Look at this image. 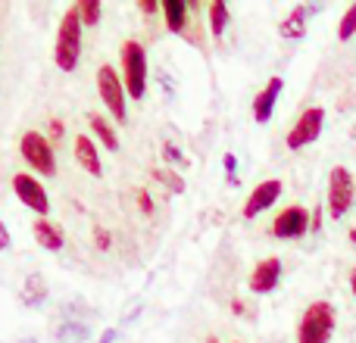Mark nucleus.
<instances>
[{
    "label": "nucleus",
    "instance_id": "6ab92c4d",
    "mask_svg": "<svg viewBox=\"0 0 356 343\" xmlns=\"http://www.w3.org/2000/svg\"><path fill=\"white\" fill-rule=\"evenodd\" d=\"M88 337H91V328L81 319H66L56 325V340L60 343H85Z\"/></svg>",
    "mask_w": 356,
    "mask_h": 343
},
{
    "label": "nucleus",
    "instance_id": "2eb2a0df",
    "mask_svg": "<svg viewBox=\"0 0 356 343\" xmlns=\"http://www.w3.org/2000/svg\"><path fill=\"white\" fill-rule=\"evenodd\" d=\"M50 296V287H47V278L41 271H31L29 278L22 281V303L29 309H41Z\"/></svg>",
    "mask_w": 356,
    "mask_h": 343
},
{
    "label": "nucleus",
    "instance_id": "9d476101",
    "mask_svg": "<svg viewBox=\"0 0 356 343\" xmlns=\"http://www.w3.org/2000/svg\"><path fill=\"white\" fill-rule=\"evenodd\" d=\"M309 231V212L303 206H284L272 221V234L278 240H297Z\"/></svg>",
    "mask_w": 356,
    "mask_h": 343
},
{
    "label": "nucleus",
    "instance_id": "7c9ffc66",
    "mask_svg": "<svg viewBox=\"0 0 356 343\" xmlns=\"http://www.w3.org/2000/svg\"><path fill=\"white\" fill-rule=\"evenodd\" d=\"M50 137H54V141H60V137H63V122H60V119H54V122H50Z\"/></svg>",
    "mask_w": 356,
    "mask_h": 343
},
{
    "label": "nucleus",
    "instance_id": "c85d7f7f",
    "mask_svg": "<svg viewBox=\"0 0 356 343\" xmlns=\"http://www.w3.org/2000/svg\"><path fill=\"white\" fill-rule=\"evenodd\" d=\"M116 340H119V328H106L97 343H116Z\"/></svg>",
    "mask_w": 356,
    "mask_h": 343
},
{
    "label": "nucleus",
    "instance_id": "f03ea898",
    "mask_svg": "<svg viewBox=\"0 0 356 343\" xmlns=\"http://www.w3.org/2000/svg\"><path fill=\"white\" fill-rule=\"evenodd\" d=\"M338 325V312L328 300H316L303 309L297 325V343H328Z\"/></svg>",
    "mask_w": 356,
    "mask_h": 343
},
{
    "label": "nucleus",
    "instance_id": "4be33fe9",
    "mask_svg": "<svg viewBox=\"0 0 356 343\" xmlns=\"http://www.w3.org/2000/svg\"><path fill=\"white\" fill-rule=\"evenodd\" d=\"M100 12H104L100 0H81V3H79L81 25H97V22H100Z\"/></svg>",
    "mask_w": 356,
    "mask_h": 343
},
{
    "label": "nucleus",
    "instance_id": "cd10ccee",
    "mask_svg": "<svg viewBox=\"0 0 356 343\" xmlns=\"http://www.w3.org/2000/svg\"><path fill=\"white\" fill-rule=\"evenodd\" d=\"M138 10H141L144 16H154V12L160 10V3H156V0H138Z\"/></svg>",
    "mask_w": 356,
    "mask_h": 343
},
{
    "label": "nucleus",
    "instance_id": "2f4dec72",
    "mask_svg": "<svg viewBox=\"0 0 356 343\" xmlns=\"http://www.w3.org/2000/svg\"><path fill=\"white\" fill-rule=\"evenodd\" d=\"M350 290H353V296H356V269H350Z\"/></svg>",
    "mask_w": 356,
    "mask_h": 343
},
{
    "label": "nucleus",
    "instance_id": "473e14b6",
    "mask_svg": "<svg viewBox=\"0 0 356 343\" xmlns=\"http://www.w3.org/2000/svg\"><path fill=\"white\" fill-rule=\"evenodd\" d=\"M19 343H38L35 337H25V340H19Z\"/></svg>",
    "mask_w": 356,
    "mask_h": 343
},
{
    "label": "nucleus",
    "instance_id": "72a5a7b5",
    "mask_svg": "<svg viewBox=\"0 0 356 343\" xmlns=\"http://www.w3.org/2000/svg\"><path fill=\"white\" fill-rule=\"evenodd\" d=\"M350 240H353V244H356V228H353V231H350Z\"/></svg>",
    "mask_w": 356,
    "mask_h": 343
},
{
    "label": "nucleus",
    "instance_id": "f3484780",
    "mask_svg": "<svg viewBox=\"0 0 356 343\" xmlns=\"http://www.w3.org/2000/svg\"><path fill=\"white\" fill-rule=\"evenodd\" d=\"M309 6H294V10L288 12V16L282 19V25H278V35L282 37H288V41H297V37H303L307 35V19H309Z\"/></svg>",
    "mask_w": 356,
    "mask_h": 343
},
{
    "label": "nucleus",
    "instance_id": "ddd939ff",
    "mask_svg": "<svg viewBox=\"0 0 356 343\" xmlns=\"http://www.w3.org/2000/svg\"><path fill=\"white\" fill-rule=\"evenodd\" d=\"M31 234H35L38 246H41V250H47V253L63 250V244H66V234H63V228L56 225V221H50V219H38L35 225H31Z\"/></svg>",
    "mask_w": 356,
    "mask_h": 343
},
{
    "label": "nucleus",
    "instance_id": "39448f33",
    "mask_svg": "<svg viewBox=\"0 0 356 343\" xmlns=\"http://www.w3.org/2000/svg\"><path fill=\"white\" fill-rule=\"evenodd\" d=\"M19 153L29 162L38 175H56V156H54V144L41 135V131H25L19 141Z\"/></svg>",
    "mask_w": 356,
    "mask_h": 343
},
{
    "label": "nucleus",
    "instance_id": "4468645a",
    "mask_svg": "<svg viewBox=\"0 0 356 343\" xmlns=\"http://www.w3.org/2000/svg\"><path fill=\"white\" fill-rule=\"evenodd\" d=\"M75 160L79 166L88 172V175H104V162H100V153H97V144L91 141L88 135H79L75 137Z\"/></svg>",
    "mask_w": 356,
    "mask_h": 343
},
{
    "label": "nucleus",
    "instance_id": "5701e85b",
    "mask_svg": "<svg viewBox=\"0 0 356 343\" xmlns=\"http://www.w3.org/2000/svg\"><path fill=\"white\" fill-rule=\"evenodd\" d=\"M356 35V3L347 6V12L341 16V25H338V37L341 41H350Z\"/></svg>",
    "mask_w": 356,
    "mask_h": 343
},
{
    "label": "nucleus",
    "instance_id": "6e6552de",
    "mask_svg": "<svg viewBox=\"0 0 356 343\" xmlns=\"http://www.w3.org/2000/svg\"><path fill=\"white\" fill-rule=\"evenodd\" d=\"M13 190H16V196L22 200V206H29L31 212H38L41 219H47L50 200H47V190H44V184L38 181V178L19 172V175H13Z\"/></svg>",
    "mask_w": 356,
    "mask_h": 343
},
{
    "label": "nucleus",
    "instance_id": "bb28decb",
    "mask_svg": "<svg viewBox=\"0 0 356 343\" xmlns=\"http://www.w3.org/2000/svg\"><path fill=\"white\" fill-rule=\"evenodd\" d=\"M94 244H97L100 250H110V234H106V228H94Z\"/></svg>",
    "mask_w": 356,
    "mask_h": 343
},
{
    "label": "nucleus",
    "instance_id": "b1692460",
    "mask_svg": "<svg viewBox=\"0 0 356 343\" xmlns=\"http://www.w3.org/2000/svg\"><path fill=\"white\" fill-rule=\"evenodd\" d=\"M163 160H166L169 166H172V162H175V166H184V162H188V160L181 156V150H178L175 144H169V141L163 144Z\"/></svg>",
    "mask_w": 356,
    "mask_h": 343
},
{
    "label": "nucleus",
    "instance_id": "7ed1b4c3",
    "mask_svg": "<svg viewBox=\"0 0 356 343\" xmlns=\"http://www.w3.org/2000/svg\"><path fill=\"white\" fill-rule=\"evenodd\" d=\"M356 203V181L353 172L347 166H334L328 172V190H325V212L332 215L334 221L344 219Z\"/></svg>",
    "mask_w": 356,
    "mask_h": 343
},
{
    "label": "nucleus",
    "instance_id": "c756f323",
    "mask_svg": "<svg viewBox=\"0 0 356 343\" xmlns=\"http://www.w3.org/2000/svg\"><path fill=\"white\" fill-rule=\"evenodd\" d=\"M10 244H13V237H10V231H6V225L0 221V250H10Z\"/></svg>",
    "mask_w": 356,
    "mask_h": 343
},
{
    "label": "nucleus",
    "instance_id": "dca6fc26",
    "mask_svg": "<svg viewBox=\"0 0 356 343\" xmlns=\"http://www.w3.org/2000/svg\"><path fill=\"white\" fill-rule=\"evenodd\" d=\"M163 16H166V28L175 31V35H184V28H188V16L194 6L184 3V0H163L160 3Z\"/></svg>",
    "mask_w": 356,
    "mask_h": 343
},
{
    "label": "nucleus",
    "instance_id": "f8f14e48",
    "mask_svg": "<svg viewBox=\"0 0 356 343\" xmlns=\"http://www.w3.org/2000/svg\"><path fill=\"white\" fill-rule=\"evenodd\" d=\"M282 91H284V78L282 75H272V78L266 81L263 91L253 97V119H257L259 125L272 119V112H275V100L282 97Z\"/></svg>",
    "mask_w": 356,
    "mask_h": 343
},
{
    "label": "nucleus",
    "instance_id": "a211bd4d",
    "mask_svg": "<svg viewBox=\"0 0 356 343\" xmlns=\"http://www.w3.org/2000/svg\"><path fill=\"white\" fill-rule=\"evenodd\" d=\"M88 125H91V131L97 135V141L104 144L110 153H116V150H119V135H116V128H113V122H106L104 116L91 112V116H88Z\"/></svg>",
    "mask_w": 356,
    "mask_h": 343
},
{
    "label": "nucleus",
    "instance_id": "f704fd0d",
    "mask_svg": "<svg viewBox=\"0 0 356 343\" xmlns=\"http://www.w3.org/2000/svg\"><path fill=\"white\" fill-rule=\"evenodd\" d=\"M207 343H219V340H216V337H209V340H207Z\"/></svg>",
    "mask_w": 356,
    "mask_h": 343
},
{
    "label": "nucleus",
    "instance_id": "aec40b11",
    "mask_svg": "<svg viewBox=\"0 0 356 343\" xmlns=\"http://www.w3.org/2000/svg\"><path fill=\"white\" fill-rule=\"evenodd\" d=\"M228 19H232V12H228L225 0H213V3H209V35H213V37L225 35Z\"/></svg>",
    "mask_w": 356,
    "mask_h": 343
},
{
    "label": "nucleus",
    "instance_id": "393cba45",
    "mask_svg": "<svg viewBox=\"0 0 356 343\" xmlns=\"http://www.w3.org/2000/svg\"><path fill=\"white\" fill-rule=\"evenodd\" d=\"M222 166L228 172V184H238V175H234V172H238V160H234L232 153H225L222 156Z\"/></svg>",
    "mask_w": 356,
    "mask_h": 343
},
{
    "label": "nucleus",
    "instance_id": "412c9836",
    "mask_svg": "<svg viewBox=\"0 0 356 343\" xmlns=\"http://www.w3.org/2000/svg\"><path fill=\"white\" fill-rule=\"evenodd\" d=\"M154 178H156L160 184H166L172 194H184V178L178 175L175 169H154Z\"/></svg>",
    "mask_w": 356,
    "mask_h": 343
},
{
    "label": "nucleus",
    "instance_id": "20e7f679",
    "mask_svg": "<svg viewBox=\"0 0 356 343\" xmlns=\"http://www.w3.org/2000/svg\"><path fill=\"white\" fill-rule=\"evenodd\" d=\"M122 85L125 94L135 100H141L147 94V53L138 41H125L122 44Z\"/></svg>",
    "mask_w": 356,
    "mask_h": 343
},
{
    "label": "nucleus",
    "instance_id": "1a4fd4ad",
    "mask_svg": "<svg viewBox=\"0 0 356 343\" xmlns=\"http://www.w3.org/2000/svg\"><path fill=\"white\" fill-rule=\"evenodd\" d=\"M282 190H284V181L282 178H266V181H259L257 187L250 190V196L244 200V219H257L259 212H266V209H272L275 206V200L282 196Z\"/></svg>",
    "mask_w": 356,
    "mask_h": 343
},
{
    "label": "nucleus",
    "instance_id": "0eeeda50",
    "mask_svg": "<svg viewBox=\"0 0 356 343\" xmlns=\"http://www.w3.org/2000/svg\"><path fill=\"white\" fill-rule=\"evenodd\" d=\"M322 125H325V110L322 106H309V110L300 112L294 125L288 131V147L291 150H303L322 135Z\"/></svg>",
    "mask_w": 356,
    "mask_h": 343
},
{
    "label": "nucleus",
    "instance_id": "9b49d317",
    "mask_svg": "<svg viewBox=\"0 0 356 343\" xmlns=\"http://www.w3.org/2000/svg\"><path fill=\"white\" fill-rule=\"evenodd\" d=\"M282 281V259L269 256L263 262H257V269L250 271V290L253 294H272Z\"/></svg>",
    "mask_w": 356,
    "mask_h": 343
},
{
    "label": "nucleus",
    "instance_id": "f257e3e1",
    "mask_svg": "<svg viewBox=\"0 0 356 343\" xmlns=\"http://www.w3.org/2000/svg\"><path fill=\"white\" fill-rule=\"evenodd\" d=\"M81 16H79V6H69L60 19V31H56V44H54V60L63 72H72L81 60Z\"/></svg>",
    "mask_w": 356,
    "mask_h": 343
},
{
    "label": "nucleus",
    "instance_id": "a878e982",
    "mask_svg": "<svg viewBox=\"0 0 356 343\" xmlns=\"http://www.w3.org/2000/svg\"><path fill=\"white\" fill-rule=\"evenodd\" d=\"M135 196H138V206H141V212L144 215H154V196H150L147 190H138Z\"/></svg>",
    "mask_w": 356,
    "mask_h": 343
},
{
    "label": "nucleus",
    "instance_id": "c9c22d12",
    "mask_svg": "<svg viewBox=\"0 0 356 343\" xmlns=\"http://www.w3.org/2000/svg\"><path fill=\"white\" fill-rule=\"evenodd\" d=\"M238 343H241V340H238Z\"/></svg>",
    "mask_w": 356,
    "mask_h": 343
},
{
    "label": "nucleus",
    "instance_id": "423d86ee",
    "mask_svg": "<svg viewBox=\"0 0 356 343\" xmlns=\"http://www.w3.org/2000/svg\"><path fill=\"white\" fill-rule=\"evenodd\" d=\"M97 94H100V100H104V106L110 110V116L116 119L119 125H125V119H129L125 85H122V78L116 75V69H113V66H100V72H97Z\"/></svg>",
    "mask_w": 356,
    "mask_h": 343
}]
</instances>
